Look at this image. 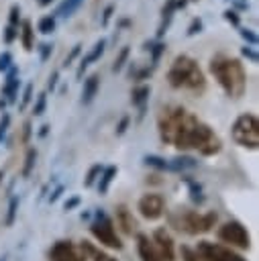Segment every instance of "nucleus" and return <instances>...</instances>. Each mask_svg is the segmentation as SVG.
<instances>
[{
	"mask_svg": "<svg viewBox=\"0 0 259 261\" xmlns=\"http://www.w3.org/2000/svg\"><path fill=\"white\" fill-rule=\"evenodd\" d=\"M171 145L179 151H188L194 149L204 157L216 155L222 149V141L220 137L206 124L202 122L196 114L192 112H184V116L179 118L173 137H171Z\"/></svg>",
	"mask_w": 259,
	"mask_h": 261,
	"instance_id": "nucleus-1",
	"label": "nucleus"
},
{
	"mask_svg": "<svg viewBox=\"0 0 259 261\" xmlns=\"http://www.w3.org/2000/svg\"><path fill=\"white\" fill-rule=\"evenodd\" d=\"M208 71L214 75L218 86L228 98H241L247 90V71L239 57L216 53L208 61Z\"/></svg>",
	"mask_w": 259,
	"mask_h": 261,
	"instance_id": "nucleus-2",
	"label": "nucleus"
},
{
	"mask_svg": "<svg viewBox=\"0 0 259 261\" xmlns=\"http://www.w3.org/2000/svg\"><path fill=\"white\" fill-rule=\"evenodd\" d=\"M167 84L173 90H190L192 94H202L206 90V75L198 61L186 53L173 57L167 69Z\"/></svg>",
	"mask_w": 259,
	"mask_h": 261,
	"instance_id": "nucleus-3",
	"label": "nucleus"
},
{
	"mask_svg": "<svg viewBox=\"0 0 259 261\" xmlns=\"http://www.w3.org/2000/svg\"><path fill=\"white\" fill-rule=\"evenodd\" d=\"M171 224L177 230H184L188 234H200V232H208L214 222H216V214L214 212H196V210H175L169 216Z\"/></svg>",
	"mask_w": 259,
	"mask_h": 261,
	"instance_id": "nucleus-4",
	"label": "nucleus"
},
{
	"mask_svg": "<svg viewBox=\"0 0 259 261\" xmlns=\"http://www.w3.org/2000/svg\"><path fill=\"white\" fill-rule=\"evenodd\" d=\"M230 137L237 145L245 149H257L259 147V120L253 112H243L235 118L230 126Z\"/></svg>",
	"mask_w": 259,
	"mask_h": 261,
	"instance_id": "nucleus-5",
	"label": "nucleus"
},
{
	"mask_svg": "<svg viewBox=\"0 0 259 261\" xmlns=\"http://www.w3.org/2000/svg\"><path fill=\"white\" fill-rule=\"evenodd\" d=\"M90 232H92L102 245H106V247H110V249H120V247H122V243H120V239H118V234H116V230H114L112 220H110L104 212H96V218H94L92 224H90Z\"/></svg>",
	"mask_w": 259,
	"mask_h": 261,
	"instance_id": "nucleus-6",
	"label": "nucleus"
},
{
	"mask_svg": "<svg viewBox=\"0 0 259 261\" xmlns=\"http://www.w3.org/2000/svg\"><path fill=\"white\" fill-rule=\"evenodd\" d=\"M196 255H200V259L204 261H247L239 253H235L230 247L210 243V241H200L196 247Z\"/></svg>",
	"mask_w": 259,
	"mask_h": 261,
	"instance_id": "nucleus-7",
	"label": "nucleus"
},
{
	"mask_svg": "<svg viewBox=\"0 0 259 261\" xmlns=\"http://www.w3.org/2000/svg\"><path fill=\"white\" fill-rule=\"evenodd\" d=\"M218 239L222 243H228L230 247H239V249H249L251 247V239L247 228L239 222V220H228L218 228Z\"/></svg>",
	"mask_w": 259,
	"mask_h": 261,
	"instance_id": "nucleus-8",
	"label": "nucleus"
},
{
	"mask_svg": "<svg viewBox=\"0 0 259 261\" xmlns=\"http://www.w3.org/2000/svg\"><path fill=\"white\" fill-rule=\"evenodd\" d=\"M88 255L82 245L71 241H57L49 251V261H86Z\"/></svg>",
	"mask_w": 259,
	"mask_h": 261,
	"instance_id": "nucleus-9",
	"label": "nucleus"
},
{
	"mask_svg": "<svg viewBox=\"0 0 259 261\" xmlns=\"http://www.w3.org/2000/svg\"><path fill=\"white\" fill-rule=\"evenodd\" d=\"M139 212L143 218L147 220H155L159 218L163 212H165V198L161 194H155V192H149V194H143L139 198V204H137Z\"/></svg>",
	"mask_w": 259,
	"mask_h": 261,
	"instance_id": "nucleus-10",
	"label": "nucleus"
},
{
	"mask_svg": "<svg viewBox=\"0 0 259 261\" xmlns=\"http://www.w3.org/2000/svg\"><path fill=\"white\" fill-rule=\"evenodd\" d=\"M155 251L159 253L161 261H173L175 259V251H173V239L169 237V232L165 228H157L153 232V239H151Z\"/></svg>",
	"mask_w": 259,
	"mask_h": 261,
	"instance_id": "nucleus-11",
	"label": "nucleus"
},
{
	"mask_svg": "<svg viewBox=\"0 0 259 261\" xmlns=\"http://www.w3.org/2000/svg\"><path fill=\"white\" fill-rule=\"evenodd\" d=\"M18 88H20L18 67H16V65H12V67L6 71V80H4V86H2V90H0V96L6 100V104H14V102H16Z\"/></svg>",
	"mask_w": 259,
	"mask_h": 261,
	"instance_id": "nucleus-12",
	"label": "nucleus"
},
{
	"mask_svg": "<svg viewBox=\"0 0 259 261\" xmlns=\"http://www.w3.org/2000/svg\"><path fill=\"white\" fill-rule=\"evenodd\" d=\"M106 43H108V41H106L104 37L98 39V41L94 43V47L80 59V65H77V71H75V77H77V80L84 75V71H86V67H88L90 63H94V61H98V59L102 57V53H104V49H106Z\"/></svg>",
	"mask_w": 259,
	"mask_h": 261,
	"instance_id": "nucleus-13",
	"label": "nucleus"
},
{
	"mask_svg": "<svg viewBox=\"0 0 259 261\" xmlns=\"http://www.w3.org/2000/svg\"><path fill=\"white\" fill-rule=\"evenodd\" d=\"M137 249H139L141 261H161L159 253L155 251V247H153V243H151V239L147 234H139L137 237Z\"/></svg>",
	"mask_w": 259,
	"mask_h": 261,
	"instance_id": "nucleus-14",
	"label": "nucleus"
},
{
	"mask_svg": "<svg viewBox=\"0 0 259 261\" xmlns=\"http://www.w3.org/2000/svg\"><path fill=\"white\" fill-rule=\"evenodd\" d=\"M100 90V75L98 73H90L84 80V88H82V104H90L94 100V96Z\"/></svg>",
	"mask_w": 259,
	"mask_h": 261,
	"instance_id": "nucleus-15",
	"label": "nucleus"
},
{
	"mask_svg": "<svg viewBox=\"0 0 259 261\" xmlns=\"http://www.w3.org/2000/svg\"><path fill=\"white\" fill-rule=\"evenodd\" d=\"M173 12H175V0H165V4L161 8V22L157 27V39H161L167 33V29L173 20Z\"/></svg>",
	"mask_w": 259,
	"mask_h": 261,
	"instance_id": "nucleus-16",
	"label": "nucleus"
},
{
	"mask_svg": "<svg viewBox=\"0 0 259 261\" xmlns=\"http://www.w3.org/2000/svg\"><path fill=\"white\" fill-rule=\"evenodd\" d=\"M116 222H118V226H120L126 234H131V232L137 228V222H135V218H133L131 210H128L124 204L116 206Z\"/></svg>",
	"mask_w": 259,
	"mask_h": 261,
	"instance_id": "nucleus-17",
	"label": "nucleus"
},
{
	"mask_svg": "<svg viewBox=\"0 0 259 261\" xmlns=\"http://www.w3.org/2000/svg\"><path fill=\"white\" fill-rule=\"evenodd\" d=\"M149 94H151V88H149L147 84L135 86V88H133V92H131V104H133V106H137L139 110H147Z\"/></svg>",
	"mask_w": 259,
	"mask_h": 261,
	"instance_id": "nucleus-18",
	"label": "nucleus"
},
{
	"mask_svg": "<svg viewBox=\"0 0 259 261\" xmlns=\"http://www.w3.org/2000/svg\"><path fill=\"white\" fill-rule=\"evenodd\" d=\"M18 37H20V43H22L24 51H33L35 49V29H33L31 20H20Z\"/></svg>",
	"mask_w": 259,
	"mask_h": 261,
	"instance_id": "nucleus-19",
	"label": "nucleus"
},
{
	"mask_svg": "<svg viewBox=\"0 0 259 261\" xmlns=\"http://www.w3.org/2000/svg\"><path fill=\"white\" fill-rule=\"evenodd\" d=\"M116 167L114 165H108V167H104L102 169V173H100V181H98V192H100V196H104L106 192H108V186L112 184V179H114V175H116Z\"/></svg>",
	"mask_w": 259,
	"mask_h": 261,
	"instance_id": "nucleus-20",
	"label": "nucleus"
},
{
	"mask_svg": "<svg viewBox=\"0 0 259 261\" xmlns=\"http://www.w3.org/2000/svg\"><path fill=\"white\" fill-rule=\"evenodd\" d=\"M155 67L151 65H145V67H139L137 63H131V69H128V80L133 82H143V80H149L153 75Z\"/></svg>",
	"mask_w": 259,
	"mask_h": 261,
	"instance_id": "nucleus-21",
	"label": "nucleus"
},
{
	"mask_svg": "<svg viewBox=\"0 0 259 261\" xmlns=\"http://www.w3.org/2000/svg\"><path fill=\"white\" fill-rule=\"evenodd\" d=\"M84 0H63L59 6H57V12H55V18L61 16V18H69L75 14V10L82 6Z\"/></svg>",
	"mask_w": 259,
	"mask_h": 261,
	"instance_id": "nucleus-22",
	"label": "nucleus"
},
{
	"mask_svg": "<svg viewBox=\"0 0 259 261\" xmlns=\"http://www.w3.org/2000/svg\"><path fill=\"white\" fill-rule=\"evenodd\" d=\"M55 29H57V18H55V14H45V16H41L39 22H37V31L43 33V35H51Z\"/></svg>",
	"mask_w": 259,
	"mask_h": 261,
	"instance_id": "nucleus-23",
	"label": "nucleus"
},
{
	"mask_svg": "<svg viewBox=\"0 0 259 261\" xmlns=\"http://www.w3.org/2000/svg\"><path fill=\"white\" fill-rule=\"evenodd\" d=\"M82 247H84L86 255H88V257H92V261H116V259H114V257H110L108 253H104V251H100V249L92 247L88 241H84V243H82Z\"/></svg>",
	"mask_w": 259,
	"mask_h": 261,
	"instance_id": "nucleus-24",
	"label": "nucleus"
},
{
	"mask_svg": "<svg viewBox=\"0 0 259 261\" xmlns=\"http://www.w3.org/2000/svg\"><path fill=\"white\" fill-rule=\"evenodd\" d=\"M128 57H131V47H128V45L120 47V51H118V53H116V57H114V63H112V71H114V73L122 71V67L128 63Z\"/></svg>",
	"mask_w": 259,
	"mask_h": 261,
	"instance_id": "nucleus-25",
	"label": "nucleus"
},
{
	"mask_svg": "<svg viewBox=\"0 0 259 261\" xmlns=\"http://www.w3.org/2000/svg\"><path fill=\"white\" fill-rule=\"evenodd\" d=\"M188 167H196V159L184 155V157H173V159L169 161V169L179 171V169H188Z\"/></svg>",
	"mask_w": 259,
	"mask_h": 261,
	"instance_id": "nucleus-26",
	"label": "nucleus"
},
{
	"mask_svg": "<svg viewBox=\"0 0 259 261\" xmlns=\"http://www.w3.org/2000/svg\"><path fill=\"white\" fill-rule=\"evenodd\" d=\"M165 43L163 41H157L155 39V43H153V47L149 49V53H151V67H157V63H159V59H161V55L165 53Z\"/></svg>",
	"mask_w": 259,
	"mask_h": 261,
	"instance_id": "nucleus-27",
	"label": "nucleus"
},
{
	"mask_svg": "<svg viewBox=\"0 0 259 261\" xmlns=\"http://www.w3.org/2000/svg\"><path fill=\"white\" fill-rule=\"evenodd\" d=\"M202 29H204V20H202L200 16H194V18L190 20V24H188V29H186V35H188V37H194V35H200V33H202Z\"/></svg>",
	"mask_w": 259,
	"mask_h": 261,
	"instance_id": "nucleus-28",
	"label": "nucleus"
},
{
	"mask_svg": "<svg viewBox=\"0 0 259 261\" xmlns=\"http://www.w3.org/2000/svg\"><path fill=\"white\" fill-rule=\"evenodd\" d=\"M143 161H145V165H151L157 169H169V161H165L163 157H157V155H147Z\"/></svg>",
	"mask_w": 259,
	"mask_h": 261,
	"instance_id": "nucleus-29",
	"label": "nucleus"
},
{
	"mask_svg": "<svg viewBox=\"0 0 259 261\" xmlns=\"http://www.w3.org/2000/svg\"><path fill=\"white\" fill-rule=\"evenodd\" d=\"M102 169H104V167H102V165H98V163H96V165H92V167L88 169V173H86V179H84V186H86V188H90V186H92V184H94V181H96V179L100 177V173H102Z\"/></svg>",
	"mask_w": 259,
	"mask_h": 261,
	"instance_id": "nucleus-30",
	"label": "nucleus"
},
{
	"mask_svg": "<svg viewBox=\"0 0 259 261\" xmlns=\"http://www.w3.org/2000/svg\"><path fill=\"white\" fill-rule=\"evenodd\" d=\"M45 106H47V92H39L37 94V100H35V106H33V114L35 116H41L45 112Z\"/></svg>",
	"mask_w": 259,
	"mask_h": 261,
	"instance_id": "nucleus-31",
	"label": "nucleus"
},
{
	"mask_svg": "<svg viewBox=\"0 0 259 261\" xmlns=\"http://www.w3.org/2000/svg\"><path fill=\"white\" fill-rule=\"evenodd\" d=\"M2 37H4V43H6V45H10V43H14V41L18 39V27H12V24H6V27L2 29Z\"/></svg>",
	"mask_w": 259,
	"mask_h": 261,
	"instance_id": "nucleus-32",
	"label": "nucleus"
},
{
	"mask_svg": "<svg viewBox=\"0 0 259 261\" xmlns=\"http://www.w3.org/2000/svg\"><path fill=\"white\" fill-rule=\"evenodd\" d=\"M239 35H241V39L249 45V47H255L257 45V35L251 31V29H245V27H239Z\"/></svg>",
	"mask_w": 259,
	"mask_h": 261,
	"instance_id": "nucleus-33",
	"label": "nucleus"
},
{
	"mask_svg": "<svg viewBox=\"0 0 259 261\" xmlns=\"http://www.w3.org/2000/svg\"><path fill=\"white\" fill-rule=\"evenodd\" d=\"M186 181H188V186H190L192 200H194V202H204V196H202V188H200V184H196V181H194V179H190V177H186Z\"/></svg>",
	"mask_w": 259,
	"mask_h": 261,
	"instance_id": "nucleus-34",
	"label": "nucleus"
},
{
	"mask_svg": "<svg viewBox=\"0 0 259 261\" xmlns=\"http://www.w3.org/2000/svg\"><path fill=\"white\" fill-rule=\"evenodd\" d=\"M35 159H37V151H35V149H29V151H27V157H24V167H22V175H24V177L31 173V169H33V165H35Z\"/></svg>",
	"mask_w": 259,
	"mask_h": 261,
	"instance_id": "nucleus-35",
	"label": "nucleus"
},
{
	"mask_svg": "<svg viewBox=\"0 0 259 261\" xmlns=\"http://www.w3.org/2000/svg\"><path fill=\"white\" fill-rule=\"evenodd\" d=\"M222 16H224V20L228 22V24H232V27H241V16H239V12L237 10H232V8H228V10H224L222 12Z\"/></svg>",
	"mask_w": 259,
	"mask_h": 261,
	"instance_id": "nucleus-36",
	"label": "nucleus"
},
{
	"mask_svg": "<svg viewBox=\"0 0 259 261\" xmlns=\"http://www.w3.org/2000/svg\"><path fill=\"white\" fill-rule=\"evenodd\" d=\"M12 65H14V63H12V53H10V51H2V53H0V71L6 73Z\"/></svg>",
	"mask_w": 259,
	"mask_h": 261,
	"instance_id": "nucleus-37",
	"label": "nucleus"
},
{
	"mask_svg": "<svg viewBox=\"0 0 259 261\" xmlns=\"http://www.w3.org/2000/svg\"><path fill=\"white\" fill-rule=\"evenodd\" d=\"M8 24H12V27H18V24H20V6H18V4H12V6H10Z\"/></svg>",
	"mask_w": 259,
	"mask_h": 261,
	"instance_id": "nucleus-38",
	"label": "nucleus"
},
{
	"mask_svg": "<svg viewBox=\"0 0 259 261\" xmlns=\"http://www.w3.org/2000/svg\"><path fill=\"white\" fill-rule=\"evenodd\" d=\"M37 51H39V59L41 61H47L49 57H51V53H53V45L51 43H41L39 47H35Z\"/></svg>",
	"mask_w": 259,
	"mask_h": 261,
	"instance_id": "nucleus-39",
	"label": "nucleus"
},
{
	"mask_svg": "<svg viewBox=\"0 0 259 261\" xmlns=\"http://www.w3.org/2000/svg\"><path fill=\"white\" fill-rule=\"evenodd\" d=\"M16 210H18V198H10V204H8V214H6V224H8V226L14 222Z\"/></svg>",
	"mask_w": 259,
	"mask_h": 261,
	"instance_id": "nucleus-40",
	"label": "nucleus"
},
{
	"mask_svg": "<svg viewBox=\"0 0 259 261\" xmlns=\"http://www.w3.org/2000/svg\"><path fill=\"white\" fill-rule=\"evenodd\" d=\"M241 55H243L245 59H249L251 63H257V61H259L257 51H255L253 47H249V45H243V47H241Z\"/></svg>",
	"mask_w": 259,
	"mask_h": 261,
	"instance_id": "nucleus-41",
	"label": "nucleus"
},
{
	"mask_svg": "<svg viewBox=\"0 0 259 261\" xmlns=\"http://www.w3.org/2000/svg\"><path fill=\"white\" fill-rule=\"evenodd\" d=\"M80 53H82V45L77 43V45H73V47H71V51H69V53H67V57L63 59V67H69V65L75 61V57H77Z\"/></svg>",
	"mask_w": 259,
	"mask_h": 261,
	"instance_id": "nucleus-42",
	"label": "nucleus"
},
{
	"mask_svg": "<svg viewBox=\"0 0 259 261\" xmlns=\"http://www.w3.org/2000/svg\"><path fill=\"white\" fill-rule=\"evenodd\" d=\"M33 98V84H27L24 90H22V96H20V108H24Z\"/></svg>",
	"mask_w": 259,
	"mask_h": 261,
	"instance_id": "nucleus-43",
	"label": "nucleus"
},
{
	"mask_svg": "<svg viewBox=\"0 0 259 261\" xmlns=\"http://www.w3.org/2000/svg\"><path fill=\"white\" fill-rule=\"evenodd\" d=\"M8 124H10V114L8 112H2V116H0V141L6 135V130H8Z\"/></svg>",
	"mask_w": 259,
	"mask_h": 261,
	"instance_id": "nucleus-44",
	"label": "nucleus"
},
{
	"mask_svg": "<svg viewBox=\"0 0 259 261\" xmlns=\"http://www.w3.org/2000/svg\"><path fill=\"white\" fill-rule=\"evenodd\" d=\"M112 14H114V4H108V6L104 8V12H102V27H106V24L110 22Z\"/></svg>",
	"mask_w": 259,
	"mask_h": 261,
	"instance_id": "nucleus-45",
	"label": "nucleus"
},
{
	"mask_svg": "<svg viewBox=\"0 0 259 261\" xmlns=\"http://www.w3.org/2000/svg\"><path fill=\"white\" fill-rule=\"evenodd\" d=\"M128 122H131V116H128V114H124V116L118 120V124H116V135H122V133L126 130Z\"/></svg>",
	"mask_w": 259,
	"mask_h": 261,
	"instance_id": "nucleus-46",
	"label": "nucleus"
},
{
	"mask_svg": "<svg viewBox=\"0 0 259 261\" xmlns=\"http://www.w3.org/2000/svg\"><path fill=\"white\" fill-rule=\"evenodd\" d=\"M57 80H59V69H55V71H51V75H49V82H47V88L53 92L55 90V86H57Z\"/></svg>",
	"mask_w": 259,
	"mask_h": 261,
	"instance_id": "nucleus-47",
	"label": "nucleus"
},
{
	"mask_svg": "<svg viewBox=\"0 0 259 261\" xmlns=\"http://www.w3.org/2000/svg\"><path fill=\"white\" fill-rule=\"evenodd\" d=\"M128 27H133V20H131V18H118V22H116V31H120V29H128Z\"/></svg>",
	"mask_w": 259,
	"mask_h": 261,
	"instance_id": "nucleus-48",
	"label": "nucleus"
},
{
	"mask_svg": "<svg viewBox=\"0 0 259 261\" xmlns=\"http://www.w3.org/2000/svg\"><path fill=\"white\" fill-rule=\"evenodd\" d=\"M232 6H235V8H239V10H249V4H247V2H239V0H232ZM235 8H232V10H235Z\"/></svg>",
	"mask_w": 259,
	"mask_h": 261,
	"instance_id": "nucleus-49",
	"label": "nucleus"
},
{
	"mask_svg": "<svg viewBox=\"0 0 259 261\" xmlns=\"http://www.w3.org/2000/svg\"><path fill=\"white\" fill-rule=\"evenodd\" d=\"M77 204H80V198H71V200L65 202V210H71V208H75Z\"/></svg>",
	"mask_w": 259,
	"mask_h": 261,
	"instance_id": "nucleus-50",
	"label": "nucleus"
},
{
	"mask_svg": "<svg viewBox=\"0 0 259 261\" xmlns=\"http://www.w3.org/2000/svg\"><path fill=\"white\" fill-rule=\"evenodd\" d=\"M61 192H63V188H61V186H59V188H57V190H55V192H53V196H51V202H55V200H57V198H59V194H61Z\"/></svg>",
	"mask_w": 259,
	"mask_h": 261,
	"instance_id": "nucleus-51",
	"label": "nucleus"
},
{
	"mask_svg": "<svg viewBox=\"0 0 259 261\" xmlns=\"http://www.w3.org/2000/svg\"><path fill=\"white\" fill-rule=\"evenodd\" d=\"M188 6V0H175V10L177 8H186Z\"/></svg>",
	"mask_w": 259,
	"mask_h": 261,
	"instance_id": "nucleus-52",
	"label": "nucleus"
},
{
	"mask_svg": "<svg viewBox=\"0 0 259 261\" xmlns=\"http://www.w3.org/2000/svg\"><path fill=\"white\" fill-rule=\"evenodd\" d=\"M53 2H55V0H37V4H39V6H43V8H45V6H51Z\"/></svg>",
	"mask_w": 259,
	"mask_h": 261,
	"instance_id": "nucleus-53",
	"label": "nucleus"
},
{
	"mask_svg": "<svg viewBox=\"0 0 259 261\" xmlns=\"http://www.w3.org/2000/svg\"><path fill=\"white\" fill-rule=\"evenodd\" d=\"M47 133H49V124H43V126H41V130H39V137H45Z\"/></svg>",
	"mask_w": 259,
	"mask_h": 261,
	"instance_id": "nucleus-54",
	"label": "nucleus"
},
{
	"mask_svg": "<svg viewBox=\"0 0 259 261\" xmlns=\"http://www.w3.org/2000/svg\"><path fill=\"white\" fill-rule=\"evenodd\" d=\"M4 106H6V100H4V98H0V110H2V112H4Z\"/></svg>",
	"mask_w": 259,
	"mask_h": 261,
	"instance_id": "nucleus-55",
	"label": "nucleus"
},
{
	"mask_svg": "<svg viewBox=\"0 0 259 261\" xmlns=\"http://www.w3.org/2000/svg\"><path fill=\"white\" fill-rule=\"evenodd\" d=\"M2 179H4V171L0 169V181H2Z\"/></svg>",
	"mask_w": 259,
	"mask_h": 261,
	"instance_id": "nucleus-56",
	"label": "nucleus"
},
{
	"mask_svg": "<svg viewBox=\"0 0 259 261\" xmlns=\"http://www.w3.org/2000/svg\"><path fill=\"white\" fill-rule=\"evenodd\" d=\"M194 2H198V0H194Z\"/></svg>",
	"mask_w": 259,
	"mask_h": 261,
	"instance_id": "nucleus-57",
	"label": "nucleus"
},
{
	"mask_svg": "<svg viewBox=\"0 0 259 261\" xmlns=\"http://www.w3.org/2000/svg\"><path fill=\"white\" fill-rule=\"evenodd\" d=\"M2 261H4V259H2Z\"/></svg>",
	"mask_w": 259,
	"mask_h": 261,
	"instance_id": "nucleus-58",
	"label": "nucleus"
}]
</instances>
